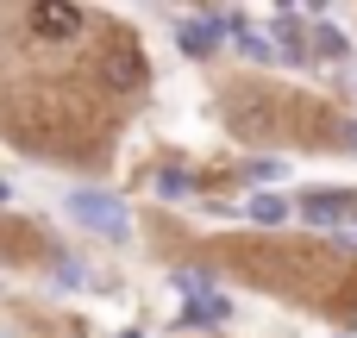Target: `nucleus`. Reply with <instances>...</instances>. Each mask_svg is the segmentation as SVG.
I'll list each match as a JSON object with an SVG mask.
<instances>
[{
	"instance_id": "20e7f679",
	"label": "nucleus",
	"mask_w": 357,
	"mask_h": 338,
	"mask_svg": "<svg viewBox=\"0 0 357 338\" xmlns=\"http://www.w3.org/2000/svg\"><path fill=\"white\" fill-rule=\"evenodd\" d=\"M31 31H38V38H75V31H82V6L38 0V6H31Z\"/></svg>"
},
{
	"instance_id": "6e6552de",
	"label": "nucleus",
	"mask_w": 357,
	"mask_h": 338,
	"mask_svg": "<svg viewBox=\"0 0 357 338\" xmlns=\"http://www.w3.org/2000/svg\"><path fill=\"white\" fill-rule=\"evenodd\" d=\"M157 194L163 201H182V194H195V176L188 169H157Z\"/></svg>"
},
{
	"instance_id": "0eeeda50",
	"label": "nucleus",
	"mask_w": 357,
	"mask_h": 338,
	"mask_svg": "<svg viewBox=\"0 0 357 338\" xmlns=\"http://www.w3.org/2000/svg\"><path fill=\"white\" fill-rule=\"evenodd\" d=\"M245 213H251L257 226H282V220H289V201H282V194H251Z\"/></svg>"
},
{
	"instance_id": "39448f33",
	"label": "nucleus",
	"mask_w": 357,
	"mask_h": 338,
	"mask_svg": "<svg viewBox=\"0 0 357 338\" xmlns=\"http://www.w3.org/2000/svg\"><path fill=\"white\" fill-rule=\"evenodd\" d=\"M301 213H307L314 226H339L345 213H357V194H345V188H314V194L301 201Z\"/></svg>"
},
{
	"instance_id": "f03ea898",
	"label": "nucleus",
	"mask_w": 357,
	"mask_h": 338,
	"mask_svg": "<svg viewBox=\"0 0 357 338\" xmlns=\"http://www.w3.org/2000/svg\"><path fill=\"white\" fill-rule=\"evenodd\" d=\"M69 213H75L82 226L107 232V238H126V232H132V220H126V207H119L113 194H69Z\"/></svg>"
},
{
	"instance_id": "f257e3e1",
	"label": "nucleus",
	"mask_w": 357,
	"mask_h": 338,
	"mask_svg": "<svg viewBox=\"0 0 357 338\" xmlns=\"http://www.w3.org/2000/svg\"><path fill=\"white\" fill-rule=\"evenodd\" d=\"M100 82H107L113 94H138V88L151 82V63H144V50H138V44H113V50L100 56Z\"/></svg>"
},
{
	"instance_id": "423d86ee",
	"label": "nucleus",
	"mask_w": 357,
	"mask_h": 338,
	"mask_svg": "<svg viewBox=\"0 0 357 338\" xmlns=\"http://www.w3.org/2000/svg\"><path fill=\"white\" fill-rule=\"evenodd\" d=\"M213 320H226V295H195L182 307V326H213Z\"/></svg>"
},
{
	"instance_id": "1a4fd4ad",
	"label": "nucleus",
	"mask_w": 357,
	"mask_h": 338,
	"mask_svg": "<svg viewBox=\"0 0 357 338\" xmlns=\"http://www.w3.org/2000/svg\"><path fill=\"white\" fill-rule=\"evenodd\" d=\"M307 56H320V63H339V56H345V38H339L333 25H320V31H314V50H307Z\"/></svg>"
},
{
	"instance_id": "9d476101",
	"label": "nucleus",
	"mask_w": 357,
	"mask_h": 338,
	"mask_svg": "<svg viewBox=\"0 0 357 338\" xmlns=\"http://www.w3.org/2000/svg\"><path fill=\"white\" fill-rule=\"evenodd\" d=\"M345 138H351V144H357V125H351V132H345Z\"/></svg>"
},
{
	"instance_id": "7ed1b4c3",
	"label": "nucleus",
	"mask_w": 357,
	"mask_h": 338,
	"mask_svg": "<svg viewBox=\"0 0 357 338\" xmlns=\"http://www.w3.org/2000/svg\"><path fill=\"white\" fill-rule=\"evenodd\" d=\"M238 25V13H201V19H182L176 25V38H182V50L188 56H213L220 50V38Z\"/></svg>"
}]
</instances>
